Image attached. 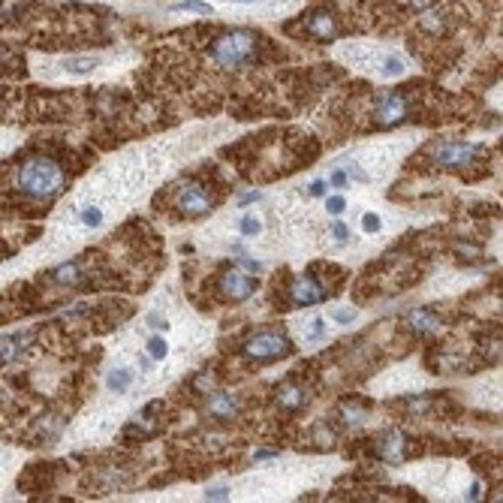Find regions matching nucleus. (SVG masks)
Segmentation results:
<instances>
[{
	"instance_id": "nucleus-1",
	"label": "nucleus",
	"mask_w": 503,
	"mask_h": 503,
	"mask_svg": "<svg viewBox=\"0 0 503 503\" xmlns=\"http://www.w3.org/2000/svg\"><path fill=\"white\" fill-rule=\"evenodd\" d=\"M63 187V169L49 157H31L18 169V190L33 199H49Z\"/></svg>"
},
{
	"instance_id": "nucleus-2",
	"label": "nucleus",
	"mask_w": 503,
	"mask_h": 503,
	"mask_svg": "<svg viewBox=\"0 0 503 503\" xmlns=\"http://www.w3.org/2000/svg\"><path fill=\"white\" fill-rule=\"evenodd\" d=\"M256 36L250 31H232L214 42V61L223 70H239L253 58Z\"/></svg>"
},
{
	"instance_id": "nucleus-3",
	"label": "nucleus",
	"mask_w": 503,
	"mask_h": 503,
	"mask_svg": "<svg viewBox=\"0 0 503 503\" xmlns=\"http://www.w3.org/2000/svg\"><path fill=\"white\" fill-rule=\"evenodd\" d=\"M241 353L256 362H271V359H280V356L289 353V341H287V335H280V332H260L244 341Z\"/></svg>"
},
{
	"instance_id": "nucleus-4",
	"label": "nucleus",
	"mask_w": 503,
	"mask_h": 503,
	"mask_svg": "<svg viewBox=\"0 0 503 503\" xmlns=\"http://www.w3.org/2000/svg\"><path fill=\"white\" fill-rule=\"evenodd\" d=\"M211 205H214L211 193L199 184H187L178 193V208H181V214H187V217H202L211 211Z\"/></svg>"
},
{
	"instance_id": "nucleus-5",
	"label": "nucleus",
	"mask_w": 503,
	"mask_h": 503,
	"mask_svg": "<svg viewBox=\"0 0 503 503\" xmlns=\"http://www.w3.org/2000/svg\"><path fill=\"white\" fill-rule=\"evenodd\" d=\"M221 287L226 292V298L244 301V298H250L256 292V278H253V274H248V271H241V269H230V271H223Z\"/></svg>"
},
{
	"instance_id": "nucleus-6",
	"label": "nucleus",
	"mask_w": 503,
	"mask_h": 503,
	"mask_svg": "<svg viewBox=\"0 0 503 503\" xmlns=\"http://www.w3.org/2000/svg\"><path fill=\"white\" fill-rule=\"evenodd\" d=\"M477 157V148L468 142H443L434 148V160L440 163V166H464V163H470Z\"/></svg>"
},
{
	"instance_id": "nucleus-7",
	"label": "nucleus",
	"mask_w": 503,
	"mask_h": 503,
	"mask_svg": "<svg viewBox=\"0 0 503 503\" xmlns=\"http://www.w3.org/2000/svg\"><path fill=\"white\" fill-rule=\"evenodd\" d=\"M323 287L314 280V278H296L292 280V287H289V301L296 308H314L323 301Z\"/></svg>"
},
{
	"instance_id": "nucleus-8",
	"label": "nucleus",
	"mask_w": 503,
	"mask_h": 503,
	"mask_svg": "<svg viewBox=\"0 0 503 503\" xmlns=\"http://www.w3.org/2000/svg\"><path fill=\"white\" fill-rule=\"evenodd\" d=\"M407 115V99L401 94H383L377 99V124L380 127H392Z\"/></svg>"
},
{
	"instance_id": "nucleus-9",
	"label": "nucleus",
	"mask_w": 503,
	"mask_h": 503,
	"mask_svg": "<svg viewBox=\"0 0 503 503\" xmlns=\"http://www.w3.org/2000/svg\"><path fill=\"white\" fill-rule=\"evenodd\" d=\"M377 452H380V458H386L392 464H398V461H404V455H407V437L401 434V431H386L377 440Z\"/></svg>"
},
{
	"instance_id": "nucleus-10",
	"label": "nucleus",
	"mask_w": 503,
	"mask_h": 503,
	"mask_svg": "<svg viewBox=\"0 0 503 503\" xmlns=\"http://www.w3.org/2000/svg\"><path fill=\"white\" fill-rule=\"evenodd\" d=\"M97 67H99L97 54H67V58H61V70L70 72V76H88Z\"/></svg>"
},
{
	"instance_id": "nucleus-11",
	"label": "nucleus",
	"mask_w": 503,
	"mask_h": 503,
	"mask_svg": "<svg viewBox=\"0 0 503 503\" xmlns=\"http://www.w3.org/2000/svg\"><path fill=\"white\" fill-rule=\"evenodd\" d=\"M208 413L214 419H235L239 416V404H235V398L226 395V392H214V395L208 398Z\"/></svg>"
},
{
	"instance_id": "nucleus-12",
	"label": "nucleus",
	"mask_w": 503,
	"mask_h": 503,
	"mask_svg": "<svg viewBox=\"0 0 503 503\" xmlns=\"http://www.w3.org/2000/svg\"><path fill=\"white\" fill-rule=\"evenodd\" d=\"M308 33L310 36H317V40H323V42H328L332 36L337 33V22L328 13H317L314 18L308 22Z\"/></svg>"
},
{
	"instance_id": "nucleus-13",
	"label": "nucleus",
	"mask_w": 503,
	"mask_h": 503,
	"mask_svg": "<svg viewBox=\"0 0 503 503\" xmlns=\"http://www.w3.org/2000/svg\"><path fill=\"white\" fill-rule=\"evenodd\" d=\"M298 335H301V344H308V346H314V344H323L326 337H328L326 319H323V317H310L308 323L298 328Z\"/></svg>"
},
{
	"instance_id": "nucleus-14",
	"label": "nucleus",
	"mask_w": 503,
	"mask_h": 503,
	"mask_svg": "<svg viewBox=\"0 0 503 503\" xmlns=\"http://www.w3.org/2000/svg\"><path fill=\"white\" fill-rule=\"evenodd\" d=\"M136 383V374L130 368H124V365H118V368L109 371V380H106V386L109 392H115V395H124L127 389H130Z\"/></svg>"
},
{
	"instance_id": "nucleus-15",
	"label": "nucleus",
	"mask_w": 503,
	"mask_h": 503,
	"mask_svg": "<svg viewBox=\"0 0 503 503\" xmlns=\"http://www.w3.org/2000/svg\"><path fill=\"white\" fill-rule=\"evenodd\" d=\"M407 326H410V328H416V332H437V328H440V319H437V317L431 314V310L416 308V310H410Z\"/></svg>"
},
{
	"instance_id": "nucleus-16",
	"label": "nucleus",
	"mask_w": 503,
	"mask_h": 503,
	"mask_svg": "<svg viewBox=\"0 0 503 503\" xmlns=\"http://www.w3.org/2000/svg\"><path fill=\"white\" fill-rule=\"evenodd\" d=\"M51 280L61 283V287H72V283H79V280H81V262L70 260V262L58 265V269L51 271Z\"/></svg>"
},
{
	"instance_id": "nucleus-17",
	"label": "nucleus",
	"mask_w": 503,
	"mask_h": 503,
	"mask_svg": "<svg viewBox=\"0 0 503 503\" xmlns=\"http://www.w3.org/2000/svg\"><path fill=\"white\" fill-rule=\"evenodd\" d=\"M27 344V335H9V337H0V362H13L18 353L24 350Z\"/></svg>"
},
{
	"instance_id": "nucleus-18",
	"label": "nucleus",
	"mask_w": 503,
	"mask_h": 503,
	"mask_svg": "<svg viewBox=\"0 0 503 503\" xmlns=\"http://www.w3.org/2000/svg\"><path fill=\"white\" fill-rule=\"evenodd\" d=\"M377 72L383 79H398V76H404V72H407V61L401 58V54H386L383 63L377 67Z\"/></svg>"
},
{
	"instance_id": "nucleus-19",
	"label": "nucleus",
	"mask_w": 503,
	"mask_h": 503,
	"mask_svg": "<svg viewBox=\"0 0 503 503\" xmlns=\"http://www.w3.org/2000/svg\"><path fill=\"white\" fill-rule=\"evenodd\" d=\"M278 404H280L283 410H298V407H305V389H298V386H283L280 395H278Z\"/></svg>"
},
{
	"instance_id": "nucleus-20",
	"label": "nucleus",
	"mask_w": 503,
	"mask_h": 503,
	"mask_svg": "<svg viewBox=\"0 0 503 503\" xmlns=\"http://www.w3.org/2000/svg\"><path fill=\"white\" fill-rule=\"evenodd\" d=\"M341 419L346 425H362L365 419H368V410L359 407V401H344L341 407Z\"/></svg>"
},
{
	"instance_id": "nucleus-21",
	"label": "nucleus",
	"mask_w": 503,
	"mask_h": 503,
	"mask_svg": "<svg viewBox=\"0 0 503 503\" xmlns=\"http://www.w3.org/2000/svg\"><path fill=\"white\" fill-rule=\"evenodd\" d=\"M103 221H106V214H103V208H97V205H85L79 211V223L88 226V230H99Z\"/></svg>"
},
{
	"instance_id": "nucleus-22",
	"label": "nucleus",
	"mask_w": 503,
	"mask_h": 503,
	"mask_svg": "<svg viewBox=\"0 0 503 503\" xmlns=\"http://www.w3.org/2000/svg\"><path fill=\"white\" fill-rule=\"evenodd\" d=\"M172 13H199V15H214V6L202 3V0H181V3L169 6Z\"/></svg>"
},
{
	"instance_id": "nucleus-23",
	"label": "nucleus",
	"mask_w": 503,
	"mask_h": 503,
	"mask_svg": "<svg viewBox=\"0 0 503 503\" xmlns=\"http://www.w3.org/2000/svg\"><path fill=\"white\" fill-rule=\"evenodd\" d=\"M145 350H148V356H151V359L163 362V359H166V356H169V344H166V337L154 335V337H148V344H145Z\"/></svg>"
},
{
	"instance_id": "nucleus-24",
	"label": "nucleus",
	"mask_w": 503,
	"mask_h": 503,
	"mask_svg": "<svg viewBox=\"0 0 503 503\" xmlns=\"http://www.w3.org/2000/svg\"><path fill=\"white\" fill-rule=\"evenodd\" d=\"M239 232L244 235V239H256V235L262 232V221L256 214H244L239 221Z\"/></svg>"
},
{
	"instance_id": "nucleus-25",
	"label": "nucleus",
	"mask_w": 503,
	"mask_h": 503,
	"mask_svg": "<svg viewBox=\"0 0 503 503\" xmlns=\"http://www.w3.org/2000/svg\"><path fill=\"white\" fill-rule=\"evenodd\" d=\"M356 317H359V310H356V308H335L332 314H328L332 323H341V326H350Z\"/></svg>"
},
{
	"instance_id": "nucleus-26",
	"label": "nucleus",
	"mask_w": 503,
	"mask_h": 503,
	"mask_svg": "<svg viewBox=\"0 0 503 503\" xmlns=\"http://www.w3.org/2000/svg\"><path fill=\"white\" fill-rule=\"evenodd\" d=\"M362 230L368 232V235H377L380 230H383V217L377 214V211H368L362 217Z\"/></svg>"
},
{
	"instance_id": "nucleus-27",
	"label": "nucleus",
	"mask_w": 503,
	"mask_h": 503,
	"mask_svg": "<svg viewBox=\"0 0 503 503\" xmlns=\"http://www.w3.org/2000/svg\"><path fill=\"white\" fill-rule=\"evenodd\" d=\"M326 184H332V187H337V190H344V187H350V175H346V169H344V166H337V169L328 172V181H326Z\"/></svg>"
},
{
	"instance_id": "nucleus-28",
	"label": "nucleus",
	"mask_w": 503,
	"mask_h": 503,
	"mask_svg": "<svg viewBox=\"0 0 503 503\" xmlns=\"http://www.w3.org/2000/svg\"><path fill=\"white\" fill-rule=\"evenodd\" d=\"M326 211L332 217H341L346 211V199L344 196H326Z\"/></svg>"
},
{
	"instance_id": "nucleus-29",
	"label": "nucleus",
	"mask_w": 503,
	"mask_h": 503,
	"mask_svg": "<svg viewBox=\"0 0 503 503\" xmlns=\"http://www.w3.org/2000/svg\"><path fill=\"white\" fill-rule=\"evenodd\" d=\"M148 326L154 328V332H166V328H169V319L163 317V314H157V310H151V314H148Z\"/></svg>"
},
{
	"instance_id": "nucleus-30",
	"label": "nucleus",
	"mask_w": 503,
	"mask_h": 503,
	"mask_svg": "<svg viewBox=\"0 0 503 503\" xmlns=\"http://www.w3.org/2000/svg\"><path fill=\"white\" fill-rule=\"evenodd\" d=\"M328 232H332V239H335L337 244H346V241H350V230H346L344 223H335Z\"/></svg>"
},
{
	"instance_id": "nucleus-31",
	"label": "nucleus",
	"mask_w": 503,
	"mask_h": 503,
	"mask_svg": "<svg viewBox=\"0 0 503 503\" xmlns=\"http://www.w3.org/2000/svg\"><path fill=\"white\" fill-rule=\"evenodd\" d=\"M205 497L208 500H226V497H230V488H226V486H214V488L205 491Z\"/></svg>"
},
{
	"instance_id": "nucleus-32",
	"label": "nucleus",
	"mask_w": 503,
	"mask_h": 503,
	"mask_svg": "<svg viewBox=\"0 0 503 503\" xmlns=\"http://www.w3.org/2000/svg\"><path fill=\"white\" fill-rule=\"evenodd\" d=\"M241 271L260 274V271H262V262H260V260H250V256H244V260H241Z\"/></svg>"
},
{
	"instance_id": "nucleus-33",
	"label": "nucleus",
	"mask_w": 503,
	"mask_h": 503,
	"mask_svg": "<svg viewBox=\"0 0 503 503\" xmlns=\"http://www.w3.org/2000/svg\"><path fill=\"white\" fill-rule=\"evenodd\" d=\"M271 458H278V452L274 449H256L253 452V461H271Z\"/></svg>"
},
{
	"instance_id": "nucleus-34",
	"label": "nucleus",
	"mask_w": 503,
	"mask_h": 503,
	"mask_svg": "<svg viewBox=\"0 0 503 503\" xmlns=\"http://www.w3.org/2000/svg\"><path fill=\"white\" fill-rule=\"evenodd\" d=\"M260 199H262L260 190H248V193H244V196L239 199V202H241V205H250V202H260Z\"/></svg>"
},
{
	"instance_id": "nucleus-35",
	"label": "nucleus",
	"mask_w": 503,
	"mask_h": 503,
	"mask_svg": "<svg viewBox=\"0 0 503 503\" xmlns=\"http://www.w3.org/2000/svg\"><path fill=\"white\" fill-rule=\"evenodd\" d=\"M479 495H482V486L479 482H473V486L468 488V500H479Z\"/></svg>"
},
{
	"instance_id": "nucleus-36",
	"label": "nucleus",
	"mask_w": 503,
	"mask_h": 503,
	"mask_svg": "<svg viewBox=\"0 0 503 503\" xmlns=\"http://www.w3.org/2000/svg\"><path fill=\"white\" fill-rule=\"evenodd\" d=\"M310 193H314V196H323V193H326V181H314V184H310Z\"/></svg>"
},
{
	"instance_id": "nucleus-37",
	"label": "nucleus",
	"mask_w": 503,
	"mask_h": 503,
	"mask_svg": "<svg viewBox=\"0 0 503 503\" xmlns=\"http://www.w3.org/2000/svg\"><path fill=\"white\" fill-rule=\"evenodd\" d=\"M410 3H413L416 9H425V6H431V0H410Z\"/></svg>"
},
{
	"instance_id": "nucleus-38",
	"label": "nucleus",
	"mask_w": 503,
	"mask_h": 503,
	"mask_svg": "<svg viewBox=\"0 0 503 503\" xmlns=\"http://www.w3.org/2000/svg\"><path fill=\"white\" fill-rule=\"evenodd\" d=\"M230 3H256V0H230Z\"/></svg>"
}]
</instances>
